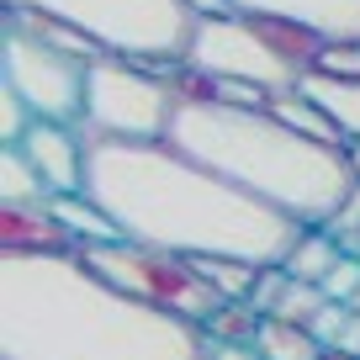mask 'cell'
Masks as SVG:
<instances>
[{"instance_id": "6da1fadb", "label": "cell", "mask_w": 360, "mask_h": 360, "mask_svg": "<svg viewBox=\"0 0 360 360\" xmlns=\"http://www.w3.org/2000/svg\"><path fill=\"white\" fill-rule=\"evenodd\" d=\"M85 196L101 202L127 244L180 259L228 255L249 265H281L302 223L238 191L217 169L169 143H122L85 133Z\"/></svg>"}, {"instance_id": "3957f363", "label": "cell", "mask_w": 360, "mask_h": 360, "mask_svg": "<svg viewBox=\"0 0 360 360\" xmlns=\"http://www.w3.org/2000/svg\"><path fill=\"white\" fill-rule=\"evenodd\" d=\"M165 143L217 169L238 191L270 202L276 212L297 217L302 228L334 223L345 196L355 191V169H349L345 148L286 127L270 106L244 112V106L223 101H180Z\"/></svg>"}, {"instance_id": "e0dca14e", "label": "cell", "mask_w": 360, "mask_h": 360, "mask_svg": "<svg viewBox=\"0 0 360 360\" xmlns=\"http://www.w3.org/2000/svg\"><path fill=\"white\" fill-rule=\"evenodd\" d=\"M270 112L281 117L286 127H297V133L318 138V143H334V148H349V143H345V133H339V127L328 122V117L318 112L313 101H307L302 90H281V96H270Z\"/></svg>"}, {"instance_id": "9a60e30c", "label": "cell", "mask_w": 360, "mask_h": 360, "mask_svg": "<svg viewBox=\"0 0 360 360\" xmlns=\"http://www.w3.org/2000/svg\"><path fill=\"white\" fill-rule=\"evenodd\" d=\"M255 349H259L265 360H323V355H328V349L318 345L313 328L286 323V318H265V323H259V334H255Z\"/></svg>"}, {"instance_id": "f1b7e54d", "label": "cell", "mask_w": 360, "mask_h": 360, "mask_svg": "<svg viewBox=\"0 0 360 360\" xmlns=\"http://www.w3.org/2000/svg\"><path fill=\"white\" fill-rule=\"evenodd\" d=\"M323 360H360V355H339V349H328V355Z\"/></svg>"}, {"instance_id": "7c38bea8", "label": "cell", "mask_w": 360, "mask_h": 360, "mask_svg": "<svg viewBox=\"0 0 360 360\" xmlns=\"http://www.w3.org/2000/svg\"><path fill=\"white\" fill-rule=\"evenodd\" d=\"M297 90L345 133V143H360V79H339V75H323V69H307L297 79Z\"/></svg>"}, {"instance_id": "ac0fdd59", "label": "cell", "mask_w": 360, "mask_h": 360, "mask_svg": "<svg viewBox=\"0 0 360 360\" xmlns=\"http://www.w3.org/2000/svg\"><path fill=\"white\" fill-rule=\"evenodd\" d=\"M48 186L43 175L32 169V159L22 148H0V202H16V207H43L48 202Z\"/></svg>"}, {"instance_id": "d6986e66", "label": "cell", "mask_w": 360, "mask_h": 360, "mask_svg": "<svg viewBox=\"0 0 360 360\" xmlns=\"http://www.w3.org/2000/svg\"><path fill=\"white\" fill-rule=\"evenodd\" d=\"M259 323H265V318H259L249 302H223L202 323V334H207V345H255Z\"/></svg>"}, {"instance_id": "4316f807", "label": "cell", "mask_w": 360, "mask_h": 360, "mask_svg": "<svg viewBox=\"0 0 360 360\" xmlns=\"http://www.w3.org/2000/svg\"><path fill=\"white\" fill-rule=\"evenodd\" d=\"M207 360H265V355H259L255 345H212Z\"/></svg>"}, {"instance_id": "4dcf8cb0", "label": "cell", "mask_w": 360, "mask_h": 360, "mask_svg": "<svg viewBox=\"0 0 360 360\" xmlns=\"http://www.w3.org/2000/svg\"><path fill=\"white\" fill-rule=\"evenodd\" d=\"M349 307H355V313H360V297H355V302H349Z\"/></svg>"}, {"instance_id": "52a82bcc", "label": "cell", "mask_w": 360, "mask_h": 360, "mask_svg": "<svg viewBox=\"0 0 360 360\" xmlns=\"http://www.w3.org/2000/svg\"><path fill=\"white\" fill-rule=\"evenodd\" d=\"M85 75H90L85 58L64 53V48H48L27 27L6 22V37H0V79L32 106V117L79 127L85 122Z\"/></svg>"}, {"instance_id": "ffe728a7", "label": "cell", "mask_w": 360, "mask_h": 360, "mask_svg": "<svg viewBox=\"0 0 360 360\" xmlns=\"http://www.w3.org/2000/svg\"><path fill=\"white\" fill-rule=\"evenodd\" d=\"M323 286H313V281H297L292 276V286H286V297H281V307L270 318H286V323H302V328H313V318L323 313Z\"/></svg>"}, {"instance_id": "9c48e42d", "label": "cell", "mask_w": 360, "mask_h": 360, "mask_svg": "<svg viewBox=\"0 0 360 360\" xmlns=\"http://www.w3.org/2000/svg\"><path fill=\"white\" fill-rule=\"evenodd\" d=\"M16 148L32 159V169L43 175V186L53 196H79L85 191V127L43 122V117H37Z\"/></svg>"}, {"instance_id": "8992f818", "label": "cell", "mask_w": 360, "mask_h": 360, "mask_svg": "<svg viewBox=\"0 0 360 360\" xmlns=\"http://www.w3.org/2000/svg\"><path fill=\"white\" fill-rule=\"evenodd\" d=\"M75 255L85 259L101 281H112L117 292L138 297V302L159 307V313H169V318H186V323H196V328L223 307V297L191 270V259L165 255V249L117 238V244H85V249H75Z\"/></svg>"}, {"instance_id": "d4e9b609", "label": "cell", "mask_w": 360, "mask_h": 360, "mask_svg": "<svg viewBox=\"0 0 360 360\" xmlns=\"http://www.w3.org/2000/svg\"><path fill=\"white\" fill-rule=\"evenodd\" d=\"M345 323H349V307H345V302H323V313L313 318V334H318V345L328 349V345L339 339V328H345Z\"/></svg>"}, {"instance_id": "ba28073f", "label": "cell", "mask_w": 360, "mask_h": 360, "mask_svg": "<svg viewBox=\"0 0 360 360\" xmlns=\"http://www.w3.org/2000/svg\"><path fill=\"white\" fill-rule=\"evenodd\" d=\"M186 64L202 69L212 79H244V85H259L270 96L281 90H297L302 69L292 58L276 53V43L265 37V27L255 16H196L191 48H186Z\"/></svg>"}, {"instance_id": "f546056e", "label": "cell", "mask_w": 360, "mask_h": 360, "mask_svg": "<svg viewBox=\"0 0 360 360\" xmlns=\"http://www.w3.org/2000/svg\"><path fill=\"white\" fill-rule=\"evenodd\" d=\"M345 249H349V255H360V238H349V244H345Z\"/></svg>"}, {"instance_id": "7402d4cb", "label": "cell", "mask_w": 360, "mask_h": 360, "mask_svg": "<svg viewBox=\"0 0 360 360\" xmlns=\"http://www.w3.org/2000/svg\"><path fill=\"white\" fill-rule=\"evenodd\" d=\"M318 286H323L328 302H345V307H349V302L360 297V255H349V249H345V259H339V265L328 270Z\"/></svg>"}, {"instance_id": "2e32d148", "label": "cell", "mask_w": 360, "mask_h": 360, "mask_svg": "<svg viewBox=\"0 0 360 360\" xmlns=\"http://www.w3.org/2000/svg\"><path fill=\"white\" fill-rule=\"evenodd\" d=\"M191 270L202 276L207 286H212L223 302H249L255 297V281H259V270L265 265H249V259H228V255H202L191 259Z\"/></svg>"}, {"instance_id": "30bf717a", "label": "cell", "mask_w": 360, "mask_h": 360, "mask_svg": "<svg viewBox=\"0 0 360 360\" xmlns=\"http://www.w3.org/2000/svg\"><path fill=\"white\" fill-rule=\"evenodd\" d=\"M228 6L255 22H297L328 43L360 37V0H228Z\"/></svg>"}, {"instance_id": "83f0119b", "label": "cell", "mask_w": 360, "mask_h": 360, "mask_svg": "<svg viewBox=\"0 0 360 360\" xmlns=\"http://www.w3.org/2000/svg\"><path fill=\"white\" fill-rule=\"evenodd\" d=\"M345 154H349V169H355V180H360V143H349Z\"/></svg>"}, {"instance_id": "4fadbf2b", "label": "cell", "mask_w": 360, "mask_h": 360, "mask_svg": "<svg viewBox=\"0 0 360 360\" xmlns=\"http://www.w3.org/2000/svg\"><path fill=\"white\" fill-rule=\"evenodd\" d=\"M48 212L64 223V233L75 238V249H85V244H117V238H122V228L106 217V207L90 202L85 191H79V196H48Z\"/></svg>"}, {"instance_id": "5bb4252c", "label": "cell", "mask_w": 360, "mask_h": 360, "mask_svg": "<svg viewBox=\"0 0 360 360\" xmlns=\"http://www.w3.org/2000/svg\"><path fill=\"white\" fill-rule=\"evenodd\" d=\"M339 259H345V238H339V233H328V228H302L297 244H292V255H286L281 265L292 270L297 281H313L318 286Z\"/></svg>"}, {"instance_id": "277c9868", "label": "cell", "mask_w": 360, "mask_h": 360, "mask_svg": "<svg viewBox=\"0 0 360 360\" xmlns=\"http://www.w3.org/2000/svg\"><path fill=\"white\" fill-rule=\"evenodd\" d=\"M6 11L53 16V22L85 32L96 48L117 58H138L159 75L186 58L196 32V16L186 0H6Z\"/></svg>"}, {"instance_id": "7a4b0ae2", "label": "cell", "mask_w": 360, "mask_h": 360, "mask_svg": "<svg viewBox=\"0 0 360 360\" xmlns=\"http://www.w3.org/2000/svg\"><path fill=\"white\" fill-rule=\"evenodd\" d=\"M207 334L69 255H0V360H207Z\"/></svg>"}, {"instance_id": "603a6c76", "label": "cell", "mask_w": 360, "mask_h": 360, "mask_svg": "<svg viewBox=\"0 0 360 360\" xmlns=\"http://www.w3.org/2000/svg\"><path fill=\"white\" fill-rule=\"evenodd\" d=\"M286 286H292V270H286V265H265V270H259V281H255V297H249V307H255L259 318H270L276 307H281Z\"/></svg>"}, {"instance_id": "484cf974", "label": "cell", "mask_w": 360, "mask_h": 360, "mask_svg": "<svg viewBox=\"0 0 360 360\" xmlns=\"http://www.w3.org/2000/svg\"><path fill=\"white\" fill-rule=\"evenodd\" d=\"M328 349H339V355H360V313H355V307H349V323L339 328V339Z\"/></svg>"}, {"instance_id": "8fae6325", "label": "cell", "mask_w": 360, "mask_h": 360, "mask_svg": "<svg viewBox=\"0 0 360 360\" xmlns=\"http://www.w3.org/2000/svg\"><path fill=\"white\" fill-rule=\"evenodd\" d=\"M69 249H75V238L48 212V202L43 207L0 202V255H69Z\"/></svg>"}, {"instance_id": "44dd1931", "label": "cell", "mask_w": 360, "mask_h": 360, "mask_svg": "<svg viewBox=\"0 0 360 360\" xmlns=\"http://www.w3.org/2000/svg\"><path fill=\"white\" fill-rule=\"evenodd\" d=\"M32 122H37L32 106H27L22 96H16V90L0 79V148H16V143L27 138V127H32Z\"/></svg>"}, {"instance_id": "5b68a950", "label": "cell", "mask_w": 360, "mask_h": 360, "mask_svg": "<svg viewBox=\"0 0 360 360\" xmlns=\"http://www.w3.org/2000/svg\"><path fill=\"white\" fill-rule=\"evenodd\" d=\"M180 96L159 69L138 58H96L85 75V133L90 138H122V143H165L169 117Z\"/></svg>"}, {"instance_id": "cb8c5ba5", "label": "cell", "mask_w": 360, "mask_h": 360, "mask_svg": "<svg viewBox=\"0 0 360 360\" xmlns=\"http://www.w3.org/2000/svg\"><path fill=\"white\" fill-rule=\"evenodd\" d=\"M313 69L339 75V79H360V37H349V43H323V53H318Z\"/></svg>"}]
</instances>
